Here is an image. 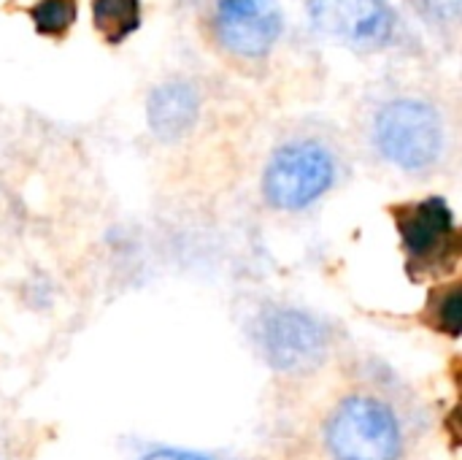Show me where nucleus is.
Masks as SVG:
<instances>
[{
  "label": "nucleus",
  "mask_w": 462,
  "mask_h": 460,
  "mask_svg": "<svg viewBox=\"0 0 462 460\" xmlns=\"http://www.w3.org/2000/svg\"><path fill=\"white\" fill-rule=\"evenodd\" d=\"M203 49L246 79H265L290 46V24L276 0H187Z\"/></svg>",
  "instance_id": "nucleus-2"
},
{
  "label": "nucleus",
  "mask_w": 462,
  "mask_h": 460,
  "mask_svg": "<svg viewBox=\"0 0 462 460\" xmlns=\"http://www.w3.org/2000/svg\"><path fill=\"white\" fill-rule=\"evenodd\" d=\"M24 14L35 35L46 41H65L79 19V0H32Z\"/></svg>",
  "instance_id": "nucleus-11"
},
{
  "label": "nucleus",
  "mask_w": 462,
  "mask_h": 460,
  "mask_svg": "<svg viewBox=\"0 0 462 460\" xmlns=\"http://www.w3.org/2000/svg\"><path fill=\"white\" fill-rule=\"evenodd\" d=\"M406 423L393 401L371 390L346 393L322 423L328 460H403Z\"/></svg>",
  "instance_id": "nucleus-3"
},
{
  "label": "nucleus",
  "mask_w": 462,
  "mask_h": 460,
  "mask_svg": "<svg viewBox=\"0 0 462 460\" xmlns=\"http://www.w3.org/2000/svg\"><path fill=\"white\" fill-rule=\"evenodd\" d=\"M336 182L338 155L330 141L314 133H295L268 155L260 192L276 211H303L328 195Z\"/></svg>",
  "instance_id": "nucleus-4"
},
{
  "label": "nucleus",
  "mask_w": 462,
  "mask_h": 460,
  "mask_svg": "<svg viewBox=\"0 0 462 460\" xmlns=\"http://www.w3.org/2000/svg\"><path fill=\"white\" fill-rule=\"evenodd\" d=\"M254 344L276 374L303 377L328 361L330 331L306 309L271 306L254 323Z\"/></svg>",
  "instance_id": "nucleus-6"
},
{
  "label": "nucleus",
  "mask_w": 462,
  "mask_h": 460,
  "mask_svg": "<svg viewBox=\"0 0 462 460\" xmlns=\"http://www.w3.org/2000/svg\"><path fill=\"white\" fill-rule=\"evenodd\" d=\"M403 11L444 52L455 54L462 41V0H401Z\"/></svg>",
  "instance_id": "nucleus-9"
},
{
  "label": "nucleus",
  "mask_w": 462,
  "mask_h": 460,
  "mask_svg": "<svg viewBox=\"0 0 462 460\" xmlns=\"http://www.w3.org/2000/svg\"><path fill=\"white\" fill-rule=\"evenodd\" d=\"M89 19L106 46H122L143 24V0H89Z\"/></svg>",
  "instance_id": "nucleus-10"
},
{
  "label": "nucleus",
  "mask_w": 462,
  "mask_h": 460,
  "mask_svg": "<svg viewBox=\"0 0 462 460\" xmlns=\"http://www.w3.org/2000/svg\"><path fill=\"white\" fill-rule=\"evenodd\" d=\"M311 27L352 52L382 54L417 46L390 0H306Z\"/></svg>",
  "instance_id": "nucleus-5"
},
{
  "label": "nucleus",
  "mask_w": 462,
  "mask_h": 460,
  "mask_svg": "<svg viewBox=\"0 0 462 460\" xmlns=\"http://www.w3.org/2000/svg\"><path fill=\"white\" fill-rule=\"evenodd\" d=\"M138 460H214L211 455L203 453H192V450H176V447H162V450H152L143 458Z\"/></svg>",
  "instance_id": "nucleus-13"
},
{
  "label": "nucleus",
  "mask_w": 462,
  "mask_h": 460,
  "mask_svg": "<svg viewBox=\"0 0 462 460\" xmlns=\"http://www.w3.org/2000/svg\"><path fill=\"white\" fill-rule=\"evenodd\" d=\"M430 325L447 336H460L462 328V293L457 285L444 287L441 293H436L433 304H430Z\"/></svg>",
  "instance_id": "nucleus-12"
},
{
  "label": "nucleus",
  "mask_w": 462,
  "mask_h": 460,
  "mask_svg": "<svg viewBox=\"0 0 462 460\" xmlns=\"http://www.w3.org/2000/svg\"><path fill=\"white\" fill-rule=\"evenodd\" d=\"M393 220L409 268L417 277H439L460 258V228L441 195L393 206Z\"/></svg>",
  "instance_id": "nucleus-7"
},
{
  "label": "nucleus",
  "mask_w": 462,
  "mask_h": 460,
  "mask_svg": "<svg viewBox=\"0 0 462 460\" xmlns=\"http://www.w3.org/2000/svg\"><path fill=\"white\" fill-rule=\"evenodd\" d=\"M206 92L192 76H168L146 95V125L160 144H179L203 119Z\"/></svg>",
  "instance_id": "nucleus-8"
},
{
  "label": "nucleus",
  "mask_w": 462,
  "mask_h": 460,
  "mask_svg": "<svg viewBox=\"0 0 462 460\" xmlns=\"http://www.w3.org/2000/svg\"><path fill=\"white\" fill-rule=\"evenodd\" d=\"M365 138L374 155L395 171L433 174L455 146L452 100L428 76L387 81L368 100Z\"/></svg>",
  "instance_id": "nucleus-1"
}]
</instances>
